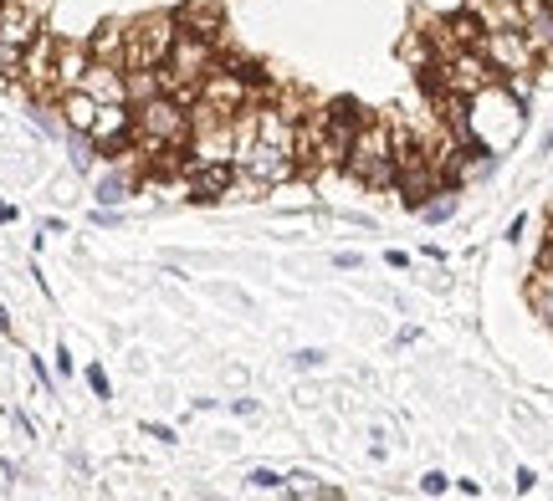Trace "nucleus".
I'll use <instances>...</instances> for the list:
<instances>
[{"mask_svg":"<svg viewBox=\"0 0 553 501\" xmlns=\"http://www.w3.org/2000/svg\"><path fill=\"white\" fill-rule=\"evenodd\" d=\"M144 430H149L154 440H164V445H169V440H175V430H169V425H144Z\"/></svg>","mask_w":553,"mask_h":501,"instance_id":"obj_26","label":"nucleus"},{"mask_svg":"<svg viewBox=\"0 0 553 501\" xmlns=\"http://www.w3.org/2000/svg\"><path fill=\"white\" fill-rule=\"evenodd\" d=\"M231 179H236L231 159H200V164H190V200H221L231 190Z\"/></svg>","mask_w":553,"mask_h":501,"instance_id":"obj_10","label":"nucleus"},{"mask_svg":"<svg viewBox=\"0 0 553 501\" xmlns=\"http://www.w3.org/2000/svg\"><path fill=\"white\" fill-rule=\"evenodd\" d=\"M88 384H93L98 399H108V374H103V369H88Z\"/></svg>","mask_w":553,"mask_h":501,"instance_id":"obj_24","label":"nucleus"},{"mask_svg":"<svg viewBox=\"0 0 553 501\" xmlns=\"http://www.w3.org/2000/svg\"><path fill=\"white\" fill-rule=\"evenodd\" d=\"M533 307L543 312V323L553 328V282H533Z\"/></svg>","mask_w":553,"mask_h":501,"instance_id":"obj_20","label":"nucleus"},{"mask_svg":"<svg viewBox=\"0 0 553 501\" xmlns=\"http://www.w3.org/2000/svg\"><path fill=\"white\" fill-rule=\"evenodd\" d=\"M175 21H180V31H190V36H210V41H216L221 26H226V16H221L216 0H185V6L175 11Z\"/></svg>","mask_w":553,"mask_h":501,"instance_id":"obj_11","label":"nucleus"},{"mask_svg":"<svg viewBox=\"0 0 553 501\" xmlns=\"http://www.w3.org/2000/svg\"><path fill=\"white\" fill-rule=\"evenodd\" d=\"M292 363H297V369H318V363H323V353H318V348H303Z\"/></svg>","mask_w":553,"mask_h":501,"instance_id":"obj_23","label":"nucleus"},{"mask_svg":"<svg viewBox=\"0 0 553 501\" xmlns=\"http://www.w3.org/2000/svg\"><path fill=\"white\" fill-rule=\"evenodd\" d=\"M251 82H257V72H236V62L231 67H210L205 72V82H200V113H210V118H236V113H246L251 108Z\"/></svg>","mask_w":553,"mask_h":501,"instance_id":"obj_4","label":"nucleus"},{"mask_svg":"<svg viewBox=\"0 0 553 501\" xmlns=\"http://www.w3.org/2000/svg\"><path fill=\"white\" fill-rule=\"evenodd\" d=\"M446 486H451V476H441V471H425V476H420V491H425V496H446Z\"/></svg>","mask_w":553,"mask_h":501,"instance_id":"obj_21","label":"nucleus"},{"mask_svg":"<svg viewBox=\"0 0 553 501\" xmlns=\"http://www.w3.org/2000/svg\"><path fill=\"white\" fill-rule=\"evenodd\" d=\"M548 149H553V133H548Z\"/></svg>","mask_w":553,"mask_h":501,"instance_id":"obj_30","label":"nucleus"},{"mask_svg":"<svg viewBox=\"0 0 553 501\" xmlns=\"http://www.w3.org/2000/svg\"><path fill=\"white\" fill-rule=\"evenodd\" d=\"M88 57H93V62H108V67H123V57H129V31L113 26V21H103V26L93 31V41H88Z\"/></svg>","mask_w":553,"mask_h":501,"instance_id":"obj_12","label":"nucleus"},{"mask_svg":"<svg viewBox=\"0 0 553 501\" xmlns=\"http://www.w3.org/2000/svg\"><path fill=\"white\" fill-rule=\"evenodd\" d=\"M466 11H472L487 31H497V26H523V0H466Z\"/></svg>","mask_w":553,"mask_h":501,"instance_id":"obj_15","label":"nucleus"},{"mask_svg":"<svg viewBox=\"0 0 553 501\" xmlns=\"http://www.w3.org/2000/svg\"><path fill=\"white\" fill-rule=\"evenodd\" d=\"M175 36H180V21L175 11H154V16H139L129 26V57H123V67H164L169 47H175Z\"/></svg>","mask_w":553,"mask_h":501,"instance_id":"obj_6","label":"nucleus"},{"mask_svg":"<svg viewBox=\"0 0 553 501\" xmlns=\"http://www.w3.org/2000/svg\"><path fill=\"white\" fill-rule=\"evenodd\" d=\"M98 98L88 93V87H72V93H62V123L72 133H93V118H98Z\"/></svg>","mask_w":553,"mask_h":501,"instance_id":"obj_14","label":"nucleus"},{"mask_svg":"<svg viewBox=\"0 0 553 501\" xmlns=\"http://www.w3.org/2000/svg\"><path fill=\"white\" fill-rule=\"evenodd\" d=\"M123 195H129V179H123V174H108L103 185H98V200H103V205H118Z\"/></svg>","mask_w":553,"mask_h":501,"instance_id":"obj_18","label":"nucleus"},{"mask_svg":"<svg viewBox=\"0 0 553 501\" xmlns=\"http://www.w3.org/2000/svg\"><path fill=\"white\" fill-rule=\"evenodd\" d=\"M82 87H88V93H93L98 103H129L118 67H108V62H93V67H88V77H82Z\"/></svg>","mask_w":553,"mask_h":501,"instance_id":"obj_16","label":"nucleus"},{"mask_svg":"<svg viewBox=\"0 0 553 501\" xmlns=\"http://www.w3.org/2000/svg\"><path fill=\"white\" fill-rule=\"evenodd\" d=\"M210 67H216L210 36H190V31H180V36H175V47H169V57H164V67H159V82L169 87V98L190 103V98L200 93V82H205Z\"/></svg>","mask_w":553,"mask_h":501,"instance_id":"obj_3","label":"nucleus"},{"mask_svg":"<svg viewBox=\"0 0 553 501\" xmlns=\"http://www.w3.org/2000/svg\"><path fill=\"white\" fill-rule=\"evenodd\" d=\"M88 139L98 149H129L134 144V103H103Z\"/></svg>","mask_w":553,"mask_h":501,"instance_id":"obj_8","label":"nucleus"},{"mask_svg":"<svg viewBox=\"0 0 553 501\" xmlns=\"http://www.w3.org/2000/svg\"><path fill=\"white\" fill-rule=\"evenodd\" d=\"M287 491H292L297 501H333V496H338V486H328V481H318V476H308V471L287 476Z\"/></svg>","mask_w":553,"mask_h":501,"instance_id":"obj_17","label":"nucleus"},{"mask_svg":"<svg viewBox=\"0 0 553 501\" xmlns=\"http://www.w3.org/2000/svg\"><path fill=\"white\" fill-rule=\"evenodd\" d=\"M548 246H553V225H548Z\"/></svg>","mask_w":553,"mask_h":501,"instance_id":"obj_29","label":"nucleus"},{"mask_svg":"<svg viewBox=\"0 0 553 501\" xmlns=\"http://www.w3.org/2000/svg\"><path fill=\"white\" fill-rule=\"evenodd\" d=\"M21 82L31 87V98H52L57 93V36L36 31V41L21 57Z\"/></svg>","mask_w":553,"mask_h":501,"instance_id":"obj_7","label":"nucleus"},{"mask_svg":"<svg viewBox=\"0 0 553 501\" xmlns=\"http://www.w3.org/2000/svg\"><path fill=\"white\" fill-rule=\"evenodd\" d=\"M533 486H538V476H533V471L523 466V471H518V491H533Z\"/></svg>","mask_w":553,"mask_h":501,"instance_id":"obj_27","label":"nucleus"},{"mask_svg":"<svg viewBox=\"0 0 553 501\" xmlns=\"http://www.w3.org/2000/svg\"><path fill=\"white\" fill-rule=\"evenodd\" d=\"M333 266H344V271H354V266H359V256H354V251H338V256H333Z\"/></svg>","mask_w":553,"mask_h":501,"instance_id":"obj_25","label":"nucleus"},{"mask_svg":"<svg viewBox=\"0 0 553 501\" xmlns=\"http://www.w3.org/2000/svg\"><path fill=\"white\" fill-rule=\"evenodd\" d=\"M88 67H93L88 47H72V41H57V93H72V87H82Z\"/></svg>","mask_w":553,"mask_h":501,"instance_id":"obj_13","label":"nucleus"},{"mask_svg":"<svg viewBox=\"0 0 553 501\" xmlns=\"http://www.w3.org/2000/svg\"><path fill=\"white\" fill-rule=\"evenodd\" d=\"M190 128H195V118L185 113L180 98H169V93H159V98H149V103L134 108V139H139L149 154H159V149H185V144H190Z\"/></svg>","mask_w":553,"mask_h":501,"instance_id":"obj_1","label":"nucleus"},{"mask_svg":"<svg viewBox=\"0 0 553 501\" xmlns=\"http://www.w3.org/2000/svg\"><path fill=\"white\" fill-rule=\"evenodd\" d=\"M344 169L354 179H364V185H395V128L379 118H364L349 144Z\"/></svg>","mask_w":553,"mask_h":501,"instance_id":"obj_2","label":"nucleus"},{"mask_svg":"<svg viewBox=\"0 0 553 501\" xmlns=\"http://www.w3.org/2000/svg\"><path fill=\"white\" fill-rule=\"evenodd\" d=\"M246 486H251V491H287V476H277V471H251Z\"/></svg>","mask_w":553,"mask_h":501,"instance_id":"obj_19","label":"nucleus"},{"mask_svg":"<svg viewBox=\"0 0 553 501\" xmlns=\"http://www.w3.org/2000/svg\"><path fill=\"white\" fill-rule=\"evenodd\" d=\"M246 169L262 179V185H282V179L297 174V154L292 149H277V144H262V139H251L246 144Z\"/></svg>","mask_w":553,"mask_h":501,"instance_id":"obj_9","label":"nucleus"},{"mask_svg":"<svg viewBox=\"0 0 553 501\" xmlns=\"http://www.w3.org/2000/svg\"><path fill=\"white\" fill-rule=\"evenodd\" d=\"M0 333H6V338L16 333V328H11V312H6V307H0Z\"/></svg>","mask_w":553,"mask_h":501,"instance_id":"obj_28","label":"nucleus"},{"mask_svg":"<svg viewBox=\"0 0 553 501\" xmlns=\"http://www.w3.org/2000/svg\"><path fill=\"white\" fill-rule=\"evenodd\" d=\"M451 210H456V200L446 195V200H436V205H425V220H446Z\"/></svg>","mask_w":553,"mask_h":501,"instance_id":"obj_22","label":"nucleus"},{"mask_svg":"<svg viewBox=\"0 0 553 501\" xmlns=\"http://www.w3.org/2000/svg\"><path fill=\"white\" fill-rule=\"evenodd\" d=\"M477 52H482V57L492 62V72H497L502 82H513V77H528V72L538 67V52L528 47L523 26H497V31H482Z\"/></svg>","mask_w":553,"mask_h":501,"instance_id":"obj_5","label":"nucleus"}]
</instances>
